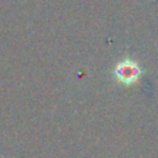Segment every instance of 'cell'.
Returning <instances> with one entry per match:
<instances>
[{"label":"cell","instance_id":"6da1fadb","mask_svg":"<svg viewBox=\"0 0 158 158\" xmlns=\"http://www.w3.org/2000/svg\"><path fill=\"white\" fill-rule=\"evenodd\" d=\"M116 75L120 79V81L125 84L135 83L139 75V69L133 62H123L117 65L116 68Z\"/></svg>","mask_w":158,"mask_h":158}]
</instances>
